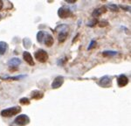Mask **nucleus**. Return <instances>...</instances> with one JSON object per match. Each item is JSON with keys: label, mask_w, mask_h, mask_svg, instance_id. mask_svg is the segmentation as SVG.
Returning <instances> with one entry per match:
<instances>
[{"label": "nucleus", "mask_w": 131, "mask_h": 126, "mask_svg": "<svg viewBox=\"0 0 131 126\" xmlns=\"http://www.w3.org/2000/svg\"><path fill=\"white\" fill-rule=\"evenodd\" d=\"M23 57H24V60L28 63L29 65H31V66H33V65H34V61H33L32 58H31V55L30 54V52H24V54H23Z\"/></svg>", "instance_id": "obj_10"}, {"label": "nucleus", "mask_w": 131, "mask_h": 126, "mask_svg": "<svg viewBox=\"0 0 131 126\" xmlns=\"http://www.w3.org/2000/svg\"><path fill=\"white\" fill-rule=\"evenodd\" d=\"M46 33L44 32H39V33L37 34V39L39 42H43V39L45 37Z\"/></svg>", "instance_id": "obj_15"}, {"label": "nucleus", "mask_w": 131, "mask_h": 126, "mask_svg": "<svg viewBox=\"0 0 131 126\" xmlns=\"http://www.w3.org/2000/svg\"><path fill=\"white\" fill-rule=\"evenodd\" d=\"M3 5H4V3L2 1H0V10H1L2 8H3Z\"/></svg>", "instance_id": "obj_20"}, {"label": "nucleus", "mask_w": 131, "mask_h": 126, "mask_svg": "<svg viewBox=\"0 0 131 126\" xmlns=\"http://www.w3.org/2000/svg\"><path fill=\"white\" fill-rule=\"evenodd\" d=\"M8 49V45L5 43V42H3L1 41L0 42V54L1 55H3V54H5L6 51H7Z\"/></svg>", "instance_id": "obj_12"}, {"label": "nucleus", "mask_w": 131, "mask_h": 126, "mask_svg": "<svg viewBox=\"0 0 131 126\" xmlns=\"http://www.w3.org/2000/svg\"><path fill=\"white\" fill-rule=\"evenodd\" d=\"M31 96L33 99H40V98L43 97V93L41 91H33L31 94Z\"/></svg>", "instance_id": "obj_13"}, {"label": "nucleus", "mask_w": 131, "mask_h": 126, "mask_svg": "<svg viewBox=\"0 0 131 126\" xmlns=\"http://www.w3.org/2000/svg\"><path fill=\"white\" fill-rule=\"evenodd\" d=\"M95 43H96L95 41H94V40H93L92 42H91V45L89 46V47H88V49H91V48H92V47H95Z\"/></svg>", "instance_id": "obj_18"}, {"label": "nucleus", "mask_w": 131, "mask_h": 126, "mask_svg": "<svg viewBox=\"0 0 131 126\" xmlns=\"http://www.w3.org/2000/svg\"><path fill=\"white\" fill-rule=\"evenodd\" d=\"M67 2H68V3H74L75 0H67Z\"/></svg>", "instance_id": "obj_21"}, {"label": "nucleus", "mask_w": 131, "mask_h": 126, "mask_svg": "<svg viewBox=\"0 0 131 126\" xmlns=\"http://www.w3.org/2000/svg\"><path fill=\"white\" fill-rule=\"evenodd\" d=\"M20 102L22 104H29L30 103V101L27 99V98H22V99L20 100Z\"/></svg>", "instance_id": "obj_16"}, {"label": "nucleus", "mask_w": 131, "mask_h": 126, "mask_svg": "<svg viewBox=\"0 0 131 126\" xmlns=\"http://www.w3.org/2000/svg\"><path fill=\"white\" fill-rule=\"evenodd\" d=\"M64 82V78L62 76H58L57 78H55L53 81L52 83V89H58L60 88L61 85Z\"/></svg>", "instance_id": "obj_6"}, {"label": "nucleus", "mask_w": 131, "mask_h": 126, "mask_svg": "<svg viewBox=\"0 0 131 126\" xmlns=\"http://www.w3.org/2000/svg\"><path fill=\"white\" fill-rule=\"evenodd\" d=\"M43 41L46 47H52V44H53V38L51 36L50 34H46V33L45 37H44V39H43Z\"/></svg>", "instance_id": "obj_8"}, {"label": "nucleus", "mask_w": 131, "mask_h": 126, "mask_svg": "<svg viewBox=\"0 0 131 126\" xmlns=\"http://www.w3.org/2000/svg\"><path fill=\"white\" fill-rule=\"evenodd\" d=\"M109 7H113V8H111L113 10H118V8H117V6L115 5H109Z\"/></svg>", "instance_id": "obj_19"}, {"label": "nucleus", "mask_w": 131, "mask_h": 126, "mask_svg": "<svg viewBox=\"0 0 131 126\" xmlns=\"http://www.w3.org/2000/svg\"><path fill=\"white\" fill-rule=\"evenodd\" d=\"M21 63L20 60L18 58H13L12 59V60L9 61V66L10 67V68H17V67Z\"/></svg>", "instance_id": "obj_11"}, {"label": "nucleus", "mask_w": 131, "mask_h": 126, "mask_svg": "<svg viewBox=\"0 0 131 126\" xmlns=\"http://www.w3.org/2000/svg\"><path fill=\"white\" fill-rule=\"evenodd\" d=\"M111 79L107 76L102 77L101 80L100 81V85L102 86V87H110L111 86Z\"/></svg>", "instance_id": "obj_9"}, {"label": "nucleus", "mask_w": 131, "mask_h": 126, "mask_svg": "<svg viewBox=\"0 0 131 126\" xmlns=\"http://www.w3.org/2000/svg\"><path fill=\"white\" fill-rule=\"evenodd\" d=\"M30 122V118L27 117L26 115H20L18 117H16V119L14 120V123L18 125H20V126H24V125H26L29 123Z\"/></svg>", "instance_id": "obj_3"}, {"label": "nucleus", "mask_w": 131, "mask_h": 126, "mask_svg": "<svg viewBox=\"0 0 131 126\" xmlns=\"http://www.w3.org/2000/svg\"><path fill=\"white\" fill-rule=\"evenodd\" d=\"M21 110V108L18 106L16 107H12V108H9V109H6V110H4L1 111V115L5 117H13L16 114L19 113Z\"/></svg>", "instance_id": "obj_1"}, {"label": "nucleus", "mask_w": 131, "mask_h": 126, "mask_svg": "<svg viewBox=\"0 0 131 126\" xmlns=\"http://www.w3.org/2000/svg\"><path fill=\"white\" fill-rule=\"evenodd\" d=\"M117 82H118V85H119L120 87H124V86H126L127 84L128 83V79L126 75H121L119 77H118Z\"/></svg>", "instance_id": "obj_7"}, {"label": "nucleus", "mask_w": 131, "mask_h": 126, "mask_svg": "<svg viewBox=\"0 0 131 126\" xmlns=\"http://www.w3.org/2000/svg\"><path fill=\"white\" fill-rule=\"evenodd\" d=\"M105 12H106V8L105 7L99 8V9H96L94 12H93V16H99V15H101V13Z\"/></svg>", "instance_id": "obj_14"}, {"label": "nucleus", "mask_w": 131, "mask_h": 126, "mask_svg": "<svg viewBox=\"0 0 131 126\" xmlns=\"http://www.w3.org/2000/svg\"><path fill=\"white\" fill-rule=\"evenodd\" d=\"M58 14L61 18H66L72 15V12L68 7H64V6H62V7H60V9H59Z\"/></svg>", "instance_id": "obj_4"}, {"label": "nucleus", "mask_w": 131, "mask_h": 126, "mask_svg": "<svg viewBox=\"0 0 131 126\" xmlns=\"http://www.w3.org/2000/svg\"><path fill=\"white\" fill-rule=\"evenodd\" d=\"M116 54V52H103V55L106 56V55H115Z\"/></svg>", "instance_id": "obj_17"}, {"label": "nucleus", "mask_w": 131, "mask_h": 126, "mask_svg": "<svg viewBox=\"0 0 131 126\" xmlns=\"http://www.w3.org/2000/svg\"><path fill=\"white\" fill-rule=\"evenodd\" d=\"M57 29L60 31V33H59V42L63 43L67 37V26L65 27V29H61L60 26L58 27Z\"/></svg>", "instance_id": "obj_5"}, {"label": "nucleus", "mask_w": 131, "mask_h": 126, "mask_svg": "<svg viewBox=\"0 0 131 126\" xmlns=\"http://www.w3.org/2000/svg\"><path fill=\"white\" fill-rule=\"evenodd\" d=\"M34 56L36 60H39V62H46L48 60V54L45 50H42V49H39L37 52H35Z\"/></svg>", "instance_id": "obj_2"}]
</instances>
